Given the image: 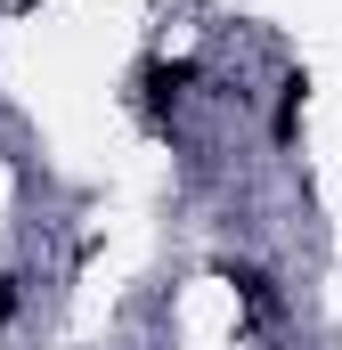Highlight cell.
Listing matches in <instances>:
<instances>
[{"mask_svg":"<svg viewBox=\"0 0 342 350\" xmlns=\"http://www.w3.org/2000/svg\"><path fill=\"white\" fill-rule=\"evenodd\" d=\"M302 74H285V82H277V147H293V131H302Z\"/></svg>","mask_w":342,"mask_h":350,"instance_id":"obj_1","label":"cell"},{"mask_svg":"<svg viewBox=\"0 0 342 350\" xmlns=\"http://www.w3.org/2000/svg\"><path fill=\"white\" fill-rule=\"evenodd\" d=\"M139 82H147V106H171V98H179V82H187V66H147Z\"/></svg>","mask_w":342,"mask_h":350,"instance_id":"obj_2","label":"cell"},{"mask_svg":"<svg viewBox=\"0 0 342 350\" xmlns=\"http://www.w3.org/2000/svg\"><path fill=\"white\" fill-rule=\"evenodd\" d=\"M0 318H16V277H0Z\"/></svg>","mask_w":342,"mask_h":350,"instance_id":"obj_3","label":"cell"}]
</instances>
